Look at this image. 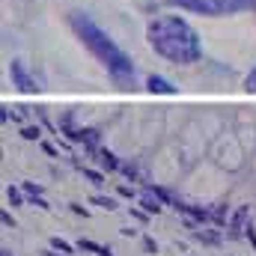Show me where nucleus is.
I'll return each instance as SVG.
<instances>
[{"label": "nucleus", "instance_id": "nucleus-1", "mask_svg": "<svg viewBox=\"0 0 256 256\" xmlns=\"http://www.w3.org/2000/svg\"><path fill=\"white\" fill-rule=\"evenodd\" d=\"M68 27L74 30V36L80 39V45L98 60V63L108 68V74L116 80V86H134V78H137V68L131 63L126 51L86 15V12H72L68 15Z\"/></svg>", "mask_w": 256, "mask_h": 256}, {"label": "nucleus", "instance_id": "nucleus-2", "mask_svg": "<svg viewBox=\"0 0 256 256\" xmlns=\"http://www.w3.org/2000/svg\"><path fill=\"white\" fill-rule=\"evenodd\" d=\"M146 39H149V48L158 57H164V60H170L176 66H194L202 57L200 33L182 15H158V18H152L149 27H146Z\"/></svg>", "mask_w": 256, "mask_h": 256}, {"label": "nucleus", "instance_id": "nucleus-3", "mask_svg": "<svg viewBox=\"0 0 256 256\" xmlns=\"http://www.w3.org/2000/svg\"><path fill=\"white\" fill-rule=\"evenodd\" d=\"M167 6L191 12V15H206V18L256 12V0H167Z\"/></svg>", "mask_w": 256, "mask_h": 256}, {"label": "nucleus", "instance_id": "nucleus-4", "mask_svg": "<svg viewBox=\"0 0 256 256\" xmlns=\"http://www.w3.org/2000/svg\"><path fill=\"white\" fill-rule=\"evenodd\" d=\"M12 80H15V86H18L21 92H36V90H39V86H36V80L24 72V63H18V60L12 63Z\"/></svg>", "mask_w": 256, "mask_h": 256}, {"label": "nucleus", "instance_id": "nucleus-5", "mask_svg": "<svg viewBox=\"0 0 256 256\" xmlns=\"http://www.w3.org/2000/svg\"><path fill=\"white\" fill-rule=\"evenodd\" d=\"M146 86H149V92H158V96H176V86L167 78H161V74H149Z\"/></svg>", "mask_w": 256, "mask_h": 256}, {"label": "nucleus", "instance_id": "nucleus-6", "mask_svg": "<svg viewBox=\"0 0 256 256\" xmlns=\"http://www.w3.org/2000/svg\"><path fill=\"white\" fill-rule=\"evenodd\" d=\"M74 248L90 250V254H96V256H114V250H110V248H102V244H96V242H90V238H80Z\"/></svg>", "mask_w": 256, "mask_h": 256}, {"label": "nucleus", "instance_id": "nucleus-7", "mask_svg": "<svg viewBox=\"0 0 256 256\" xmlns=\"http://www.w3.org/2000/svg\"><path fill=\"white\" fill-rule=\"evenodd\" d=\"M51 248H54V250H60V254H66V256L74 254V248H72L68 242H63V238H51Z\"/></svg>", "mask_w": 256, "mask_h": 256}, {"label": "nucleus", "instance_id": "nucleus-8", "mask_svg": "<svg viewBox=\"0 0 256 256\" xmlns=\"http://www.w3.org/2000/svg\"><path fill=\"white\" fill-rule=\"evenodd\" d=\"M244 90L248 92H256V66L248 72V78H244Z\"/></svg>", "mask_w": 256, "mask_h": 256}, {"label": "nucleus", "instance_id": "nucleus-9", "mask_svg": "<svg viewBox=\"0 0 256 256\" xmlns=\"http://www.w3.org/2000/svg\"><path fill=\"white\" fill-rule=\"evenodd\" d=\"M143 206H146V212H149V214H158V212H161V206H158L155 200H143Z\"/></svg>", "mask_w": 256, "mask_h": 256}, {"label": "nucleus", "instance_id": "nucleus-10", "mask_svg": "<svg viewBox=\"0 0 256 256\" xmlns=\"http://www.w3.org/2000/svg\"><path fill=\"white\" fill-rule=\"evenodd\" d=\"M96 202H98L102 208H116V202H114V200H108V196H96Z\"/></svg>", "mask_w": 256, "mask_h": 256}, {"label": "nucleus", "instance_id": "nucleus-11", "mask_svg": "<svg viewBox=\"0 0 256 256\" xmlns=\"http://www.w3.org/2000/svg\"><path fill=\"white\" fill-rule=\"evenodd\" d=\"M143 248H146V250H149V254H158V244H155V242H152V238H143Z\"/></svg>", "mask_w": 256, "mask_h": 256}, {"label": "nucleus", "instance_id": "nucleus-12", "mask_svg": "<svg viewBox=\"0 0 256 256\" xmlns=\"http://www.w3.org/2000/svg\"><path fill=\"white\" fill-rule=\"evenodd\" d=\"M45 256H66V254H60V250H54V248H51V250H45Z\"/></svg>", "mask_w": 256, "mask_h": 256}, {"label": "nucleus", "instance_id": "nucleus-13", "mask_svg": "<svg viewBox=\"0 0 256 256\" xmlns=\"http://www.w3.org/2000/svg\"><path fill=\"white\" fill-rule=\"evenodd\" d=\"M3 256H12V254H9V250H6V248H3Z\"/></svg>", "mask_w": 256, "mask_h": 256}]
</instances>
